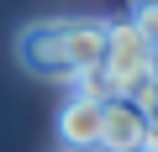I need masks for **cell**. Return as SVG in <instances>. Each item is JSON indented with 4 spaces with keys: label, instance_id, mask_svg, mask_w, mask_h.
<instances>
[{
    "label": "cell",
    "instance_id": "6da1fadb",
    "mask_svg": "<svg viewBox=\"0 0 158 152\" xmlns=\"http://www.w3.org/2000/svg\"><path fill=\"white\" fill-rule=\"evenodd\" d=\"M106 47H111V21H95V16H48L21 26L16 37L21 68L53 84H74L85 68H100Z\"/></svg>",
    "mask_w": 158,
    "mask_h": 152
},
{
    "label": "cell",
    "instance_id": "7a4b0ae2",
    "mask_svg": "<svg viewBox=\"0 0 158 152\" xmlns=\"http://www.w3.org/2000/svg\"><path fill=\"white\" fill-rule=\"evenodd\" d=\"M153 37L127 16V21H111V47H106V73H111V89L116 100H132L148 79H153Z\"/></svg>",
    "mask_w": 158,
    "mask_h": 152
},
{
    "label": "cell",
    "instance_id": "3957f363",
    "mask_svg": "<svg viewBox=\"0 0 158 152\" xmlns=\"http://www.w3.org/2000/svg\"><path fill=\"white\" fill-rule=\"evenodd\" d=\"M100 131H106V100L90 95H69L58 110V147L74 152H100Z\"/></svg>",
    "mask_w": 158,
    "mask_h": 152
},
{
    "label": "cell",
    "instance_id": "277c9868",
    "mask_svg": "<svg viewBox=\"0 0 158 152\" xmlns=\"http://www.w3.org/2000/svg\"><path fill=\"white\" fill-rule=\"evenodd\" d=\"M148 131H153V115L137 100H111L106 105L100 152H148Z\"/></svg>",
    "mask_w": 158,
    "mask_h": 152
},
{
    "label": "cell",
    "instance_id": "5b68a950",
    "mask_svg": "<svg viewBox=\"0 0 158 152\" xmlns=\"http://www.w3.org/2000/svg\"><path fill=\"white\" fill-rule=\"evenodd\" d=\"M132 21L158 42V0H132Z\"/></svg>",
    "mask_w": 158,
    "mask_h": 152
},
{
    "label": "cell",
    "instance_id": "8992f818",
    "mask_svg": "<svg viewBox=\"0 0 158 152\" xmlns=\"http://www.w3.org/2000/svg\"><path fill=\"white\" fill-rule=\"evenodd\" d=\"M148 152H158V121H153V131H148Z\"/></svg>",
    "mask_w": 158,
    "mask_h": 152
},
{
    "label": "cell",
    "instance_id": "52a82bcc",
    "mask_svg": "<svg viewBox=\"0 0 158 152\" xmlns=\"http://www.w3.org/2000/svg\"><path fill=\"white\" fill-rule=\"evenodd\" d=\"M153 79H158V47H153Z\"/></svg>",
    "mask_w": 158,
    "mask_h": 152
},
{
    "label": "cell",
    "instance_id": "ba28073f",
    "mask_svg": "<svg viewBox=\"0 0 158 152\" xmlns=\"http://www.w3.org/2000/svg\"><path fill=\"white\" fill-rule=\"evenodd\" d=\"M58 152H74V147H58Z\"/></svg>",
    "mask_w": 158,
    "mask_h": 152
}]
</instances>
